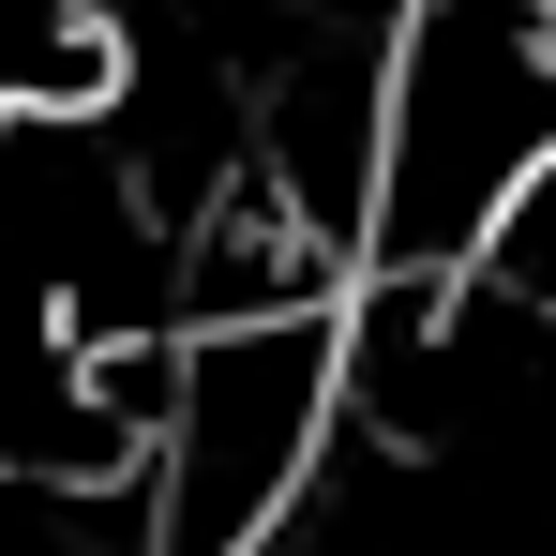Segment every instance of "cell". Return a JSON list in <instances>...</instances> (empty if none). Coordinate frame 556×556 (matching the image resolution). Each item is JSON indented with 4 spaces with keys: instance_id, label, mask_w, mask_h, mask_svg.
Here are the masks:
<instances>
[{
    "instance_id": "1",
    "label": "cell",
    "mask_w": 556,
    "mask_h": 556,
    "mask_svg": "<svg viewBox=\"0 0 556 556\" xmlns=\"http://www.w3.org/2000/svg\"><path fill=\"white\" fill-rule=\"evenodd\" d=\"M362 452V286L271 301V316H195L151 362V452L136 511L151 556H271L331 466Z\"/></svg>"
},
{
    "instance_id": "2",
    "label": "cell",
    "mask_w": 556,
    "mask_h": 556,
    "mask_svg": "<svg viewBox=\"0 0 556 556\" xmlns=\"http://www.w3.org/2000/svg\"><path fill=\"white\" fill-rule=\"evenodd\" d=\"M556 181V0H406L391 15V151H376V271H481Z\"/></svg>"
}]
</instances>
